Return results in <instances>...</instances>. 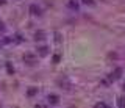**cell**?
<instances>
[{
    "instance_id": "cell-16",
    "label": "cell",
    "mask_w": 125,
    "mask_h": 108,
    "mask_svg": "<svg viewBox=\"0 0 125 108\" xmlns=\"http://www.w3.org/2000/svg\"><path fill=\"white\" fill-rule=\"evenodd\" d=\"M0 32H5V24L0 21Z\"/></svg>"
},
{
    "instance_id": "cell-11",
    "label": "cell",
    "mask_w": 125,
    "mask_h": 108,
    "mask_svg": "<svg viewBox=\"0 0 125 108\" xmlns=\"http://www.w3.org/2000/svg\"><path fill=\"white\" fill-rule=\"evenodd\" d=\"M5 66H6L8 74H10V75H13V74H14V67L11 66V63H10V61H6V63H5Z\"/></svg>"
},
{
    "instance_id": "cell-19",
    "label": "cell",
    "mask_w": 125,
    "mask_h": 108,
    "mask_svg": "<svg viewBox=\"0 0 125 108\" xmlns=\"http://www.w3.org/2000/svg\"><path fill=\"white\" fill-rule=\"evenodd\" d=\"M69 108H75V107H69Z\"/></svg>"
},
{
    "instance_id": "cell-20",
    "label": "cell",
    "mask_w": 125,
    "mask_h": 108,
    "mask_svg": "<svg viewBox=\"0 0 125 108\" xmlns=\"http://www.w3.org/2000/svg\"><path fill=\"white\" fill-rule=\"evenodd\" d=\"M106 108H111V107H106Z\"/></svg>"
},
{
    "instance_id": "cell-7",
    "label": "cell",
    "mask_w": 125,
    "mask_h": 108,
    "mask_svg": "<svg viewBox=\"0 0 125 108\" xmlns=\"http://www.w3.org/2000/svg\"><path fill=\"white\" fill-rule=\"evenodd\" d=\"M44 39H45V33L42 30H38L34 33V41H44Z\"/></svg>"
},
{
    "instance_id": "cell-8",
    "label": "cell",
    "mask_w": 125,
    "mask_h": 108,
    "mask_svg": "<svg viewBox=\"0 0 125 108\" xmlns=\"http://www.w3.org/2000/svg\"><path fill=\"white\" fill-rule=\"evenodd\" d=\"M58 85H60L61 88L64 86V89H70V83L67 82V78H60L58 80Z\"/></svg>"
},
{
    "instance_id": "cell-13",
    "label": "cell",
    "mask_w": 125,
    "mask_h": 108,
    "mask_svg": "<svg viewBox=\"0 0 125 108\" xmlns=\"http://www.w3.org/2000/svg\"><path fill=\"white\" fill-rule=\"evenodd\" d=\"M106 107H108V105H106L105 102H97L95 105H94V108H106Z\"/></svg>"
},
{
    "instance_id": "cell-1",
    "label": "cell",
    "mask_w": 125,
    "mask_h": 108,
    "mask_svg": "<svg viewBox=\"0 0 125 108\" xmlns=\"http://www.w3.org/2000/svg\"><path fill=\"white\" fill-rule=\"evenodd\" d=\"M28 11H30L31 16H38V17L42 14V10H41V6H39L38 3H31V5L28 6Z\"/></svg>"
},
{
    "instance_id": "cell-14",
    "label": "cell",
    "mask_w": 125,
    "mask_h": 108,
    "mask_svg": "<svg viewBox=\"0 0 125 108\" xmlns=\"http://www.w3.org/2000/svg\"><path fill=\"white\" fill-rule=\"evenodd\" d=\"M55 42H56V44H60V42H61V34L60 33H55Z\"/></svg>"
},
{
    "instance_id": "cell-12",
    "label": "cell",
    "mask_w": 125,
    "mask_h": 108,
    "mask_svg": "<svg viewBox=\"0 0 125 108\" xmlns=\"http://www.w3.org/2000/svg\"><path fill=\"white\" fill-rule=\"evenodd\" d=\"M81 3H83V5H86V6H95V2H94V0H81Z\"/></svg>"
},
{
    "instance_id": "cell-9",
    "label": "cell",
    "mask_w": 125,
    "mask_h": 108,
    "mask_svg": "<svg viewBox=\"0 0 125 108\" xmlns=\"http://www.w3.org/2000/svg\"><path fill=\"white\" fill-rule=\"evenodd\" d=\"M36 94H38V88L31 86V88L27 89V96H28V97H33V96H36Z\"/></svg>"
},
{
    "instance_id": "cell-18",
    "label": "cell",
    "mask_w": 125,
    "mask_h": 108,
    "mask_svg": "<svg viewBox=\"0 0 125 108\" xmlns=\"http://www.w3.org/2000/svg\"><path fill=\"white\" fill-rule=\"evenodd\" d=\"M0 3H3V0H0Z\"/></svg>"
},
{
    "instance_id": "cell-15",
    "label": "cell",
    "mask_w": 125,
    "mask_h": 108,
    "mask_svg": "<svg viewBox=\"0 0 125 108\" xmlns=\"http://www.w3.org/2000/svg\"><path fill=\"white\" fill-rule=\"evenodd\" d=\"M119 107L120 108H125V97H120L119 99Z\"/></svg>"
},
{
    "instance_id": "cell-2",
    "label": "cell",
    "mask_w": 125,
    "mask_h": 108,
    "mask_svg": "<svg viewBox=\"0 0 125 108\" xmlns=\"http://www.w3.org/2000/svg\"><path fill=\"white\" fill-rule=\"evenodd\" d=\"M23 61H25L28 66H33V64H36V55H33V53H25V55H23Z\"/></svg>"
},
{
    "instance_id": "cell-4",
    "label": "cell",
    "mask_w": 125,
    "mask_h": 108,
    "mask_svg": "<svg viewBox=\"0 0 125 108\" xmlns=\"http://www.w3.org/2000/svg\"><path fill=\"white\" fill-rule=\"evenodd\" d=\"M47 102H49L50 105H58V103H60V96L58 94H49L47 96Z\"/></svg>"
},
{
    "instance_id": "cell-6",
    "label": "cell",
    "mask_w": 125,
    "mask_h": 108,
    "mask_svg": "<svg viewBox=\"0 0 125 108\" xmlns=\"http://www.w3.org/2000/svg\"><path fill=\"white\" fill-rule=\"evenodd\" d=\"M67 8L72 10V11H78V10H80V6H78L77 0H69V2H67Z\"/></svg>"
},
{
    "instance_id": "cell-17",
    "label": "cell",
    "mask_w": 125,
    "mask_h": 108,
    "mask_svg": "<svg viewBox=\"0 0 125 108\" xmlns=\"http://www.w3.org/2000/svg\"><path fill=\"white\" fill-rule=\"evenodd\" d=\"M34 108H44V107H42V105H36V107H34Z\"/></svg>"
},
{
    "instance_id": "cell-5",
    "label": "cell",
    "mask_w": 125,
    "mask_h": 108,
    "mask_svg": "<svg viewBox=\"0 0 125 108\" xmlns=\"http://www.w3.org/2000/svg\"><path fill=\"white\" fill-rule=\"evenodd\" d=\"M36 50H38L36 53L39 56H47L49 55V47H47V45H41V47H38Z\"/></svg>"
},
{
    "instance_id": "cell-3",
    "label": "cell",
    "mask_w": 125,
    "mask_h": 108,
    "mask_svg": "<svg viewBox=\"0 0 125 108\" xmlns=\"http://www.w3.org/2000/svg\"><path fill=\"white\" fill-rule=\"evenodd\" d=\"M122 74H124V69L122 67H116L114 69V72H111V75H109V80H119L120 77H122Z\"/></svg>"
},
{
    "instance_id": "cell-10",
    "label": "cell",
    "mask_w": 125,
    "mask_h": 108,
    "mask_svg": "<svg viewBox=\"0 0 125 108\" xmlns=\"http://www.w3.org/2000/svg\"><path fill=\"white\" fill-rule=\"evenodd\" d=\"M61 61V53H55V55L52 56V63L53 64H58Z\"/></svg>"
}]
</instances>
